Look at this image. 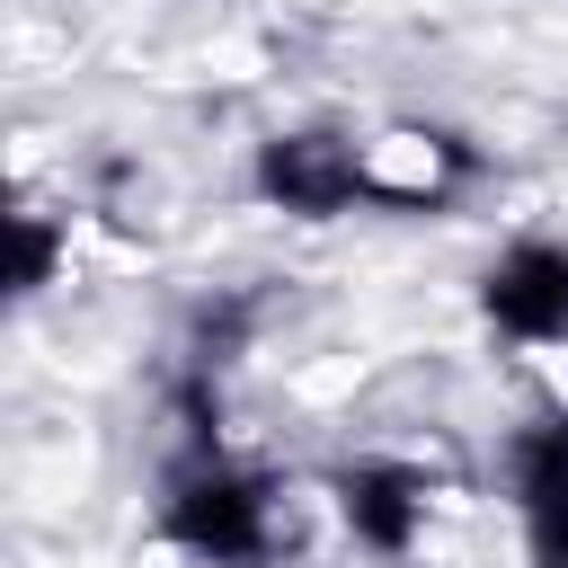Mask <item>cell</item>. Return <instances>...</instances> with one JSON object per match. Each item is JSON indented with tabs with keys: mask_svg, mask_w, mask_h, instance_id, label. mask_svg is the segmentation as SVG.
<instances>
[{
	"mask_svg": "<svg viewBox=\"0 0 568 568\" xmlns=\"http://www.w3.org/2000/svg\"><path fill=\"white\" fill-rule=\"evenodd\" d=\"M160 541L186 550L195 568H275V550H284L275 479L240 470L231 453H186L160 497Z\"/></svg>",
	"mask_w": 568,
	"mask_h": 568,
	"instance_id": "cell-1",
	"label": "cell"
},
{
	"mask_svg": "<svg viewBox=\"0 0 568 568\" xmlns=\"http://www.w3.org/2000/svg\"><path fill=\"white\" fill-rule=\"evenodd\" d=\"M248 186L257 204L293 213V222H337L355 204H373V169H364V142L337 133V124H293V133H266L257 160H248Z\"/></svg>",
	"mask_w": 568,
	"mask_h": 568,
	"instance_id": "cell-2",
	"label": "cell"
},
{
	"mask_svg": "<svg viewBox=\"0 0 568 568\" xmlns=\"http://www.w3.org/2000/svg\"><path fill=\"white\" fill-rule=\"evenodd\" d=\"M479 320L506 346H568V240H506L479 266Z\"/></svg>",
	"mask_w": 568,
	"mask_h": 568,
	"instance_id": "cell-3",
	"label": "cell"
},
{
	"mask_svg": "<svg viewBox=\"0 0 568 568\" xmlns=\"http://www.w3.org/2000/svg\"><path fill=\"white\" fill-rule=\"evenodd\" d=\"M328 497H337V524L355 532V550H373V559H408L426 532V479L408 462H373V453L337 462Z\"/></svg>",
	"mask_w": 568,
	"mask_h": 568,
	"instance_id": "cell-4",
	"label": "cell"
},
{
	"mask_svg": "<svg viewBox=\"0 0 568 568\" xmlns=\"http://www.w3.org/2000/svg\"><path fill=\"white\" fill-rule=\"evenodd\" d=\"M506 488L524 515V559L568 568V408H550L541 426H524L506 444Z\"/></svg>",
	"mask_w": 568,
	"mask_h": 568,
	"instance_id": "cell-5",
	"label": "cell"
},
{
	"mask_svg": "<svg viewBox=\"0 0 568 568\" xmlns=\"http://www.w3.org/2000/svg\"><path fill=\"white\" fill-rule=\"evenodd\" d=\"M62 257H71V231L53 213H9V293H44Z\"/></svg>",
	"mask_w": 568,
	"mask_h": 568,
	"instance_id": "cell-6",
	"label": "cell"
}]
</instances>
